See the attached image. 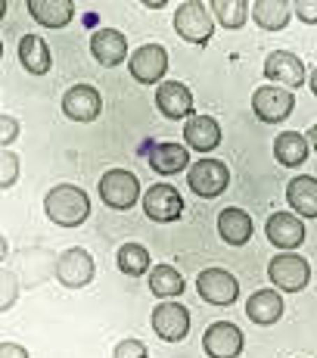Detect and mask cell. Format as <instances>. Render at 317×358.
<instances>
[{
	"label": "cell",
	"instance_id": "cell-1",
	"mask_svg": "<svg viewBox=\"0 0 317 358\" xmlns=\"http://www.w3.org/2000/svg\"><path fill=\"white\" fill-rule=\"evenodd\" d=\"M44 212L57 228H81L91 218V199L78 184H57L47 190Z\"/></svg>",
	"mask_w": 317,
	"mask_h": 358
},
{
	"label": "cell",
	"instance_id": "cell-2",
	"mask_svg": "<svg viewBox=\"0 0 317 358\" xmlns=\"http://www.w3.org/2000/svg\"><path fill=\"white\" fill-rule=\"evenodd\" d=\"M175 31L181 34L187 44H199L205 47L215 34V16L202 0H187V3L177 6L175 13Z\"/></svg>",
	"mask_w": 317,
	"mask_h": 358
},
{
	"label": "cell",
	"instance_id": "cell-3",
	"mask_svg": "<svg viewBox=\"0 0 317 358\" xmlns=\"http://www.w3.org/2000/svg\"><path fill=\"white\" fill-rule=\"evenodd\" d=\"M100 199L115 212L134 209L137 199H143L140 194V178L128 169H109L100 178Z\"/></svg>",
	"mask_w": 317,
	"mask_h": 358
},
{
	"label": "cell",
	"instance_id": "cell-4",
	"mask_svg": "<svg viewBox=\"0 0 317 358\" xmlns=\"http://www.w3.org/2000/svg\"><path fill=\"white\" fill-rule=\"evenodd\" d=\"M267 278L280 293H299L311 280V265L299 252H277L267 262Z\"/></svg>",
	"mask_w": 317,
	"mask_h": 358
},
{
	"label": "cell",
	"instance_id": "cell-5",
	"mask_svg": "<svg viewBox=\"0 0 317 358\" xmlns=\"http://www.w3.org/2000/svg\"><path fill=\"white\" fill-rule=\"evenodd\" d=\"M187 187L202 199H215L230 187V169L221 159H199L187 171Z\"/></svg>",
	"mask_w": 317,
	"mask_h": 358
},
{
	"label": "cell",
	"instance_id": "cell-6",
	"mask_svg": "<svg viewBox=\"0 0 317 358\" xmlns=\"http://www.w3.org/2000/svg\"><path fill=\"white\" fill-rule=\"evenodd\" d=\"M196 293L209 306L224 308L239 299V280L227 268H205V271L196 274Z\"/></svg>",
	"mask_w": 317,
	"mask_h": 358
},
{
	"label": "cell",
	"instance_id": "cell-7",
	"mask_svg": "<svg viewBox=\"0 0 317 358\" xmlns=\"http://www.w3.org/2000/svg\"><path fill=\"white\" fill-rule=\"evenodd\" d=\"M128 72L137 85H165L168 72V50L162 44H143L131 53Z\"/></svg>",
	"mask_w": 317,
	"mask_h": 358
},
{
	"label": "cell",
	"instance_id": "cell-8",
	"mask_svg": "<svg viewBox=\"0 0 317 358\" xmlns=\"http://www.w3.org/2000/svg\"><path fill=\"white\" fill-rule=\"evenodd\" d=\"M53 274H57V280L68 290H81V287H87L94 280L96 274V262L87 250H81V246H72V250H66L63 256L57 259V265H53Z\"/></svg>",
	"mask_w": 317,
	"mask_h": 358
},
{
	"label": "cell",
	"instance_id": "cell-9",
	"mask_svg": "<svg viewBox=\"0 0 317 358\" xmlns=\"http://www.w3.org/2000/svg\"><path fill=\"white\" fill-rule=\"evenodd\" d=\"M252 109L261 122L267 125H277V122H286L295 109V97L286 91V87H277V85H261L255 87L252 94Z\"/></svg>",
	"mask_w": 317,
	"mask_h": 358
},
{
	"label": "cell",
	"instance_id": "cell-10",
	"mask_svg": "<svg viewBox=\"0 0 317 358\" xmlns=\"http://www.w3.org/2000/svg\"><path fill=\"white\" fill-rule=\"evenodd\" d=\"M243 346H246L243 330L230 324V321H215L202 334V349L209 358H239Z\"/></svg>",
	"mask_w": 317,
	"mask_h": 358
},
{
	"label": "cell",
	"instance_id": "cell-11",
	"mask_svg": "<svg viewBox=\"0 0 317 358\" xmlns=\"http://www.w3.org/2000/svg\"><path fill=\"white\" fill-rule=\"evenodd\" d=\"M153 330L162 343H181L190 334V308L181 302H158L153 312Z\"/></svg>",
	"mask_w": 317,
	"mask_h": 358
},
{
	"label": "cell",
	"instance_id": "cell-12",
	"mask_svg": "<svg viewBox=\"0 0 317 358\" xmlns=\"http://www.w3.org/2000/svg\"><path fill=\"white\" fill-rule=\"evenodd\" d=\"M265 78L277 87H302L305 85V63H302L295 53L289 50H274L265 57V66H261Z\"/></svg>",
	"mask_w": 317,
	"mask_h": 358
},
{
	"label": "cell",
	"instance_id": "cell-13",
	"mask_svg": "<svg viewBox=\"0 0 317 358\" xmlns=\"http://www.w3.org/2000/svg\"><path fill=\"white\" fill-rule=\"evenodd\" d=\"M265 237L267 243H274L277 250L293 252L305 243V222L295 212H274L265 222Z\"/></svg>",
	"mask_w": 317,
	"mask_h": 358
},
{
	"label": "cell",
	"instance_id": "cell-14",
	"mask_svg": "<svg viewBox=\"0 0 317 358\" xmlns=\"http://www.w3.org/2000/svg\"><path fill=\"white\" fill-rule=\"evenodd\" d=\"M140 203H143V212H147L149 222H158V224L177 222L184 212V199L171 184H153V187L143 194Z\"/></svg>",
	"mask_w": 317,
	"mask_h": 358
},
{
	"label": "cell",
	"instance_id": "cell-15",
	"mask_svg": "<svg viewBox=\"0 0 317 358\" xmlns=\"http://www.w3.org/2000/svg\"><path fill=\"white\" fill-rule=\"evenodd\" d=\"M63 113L72 122H94L103 113V97L94 85H72L63 94Z\"/></svg>",
	"mask_w": 317,
	"mask_h": 358
},
{
	"label": "cell",
	"instance_id": "cell-16",
	"mask_svg": "<svg viewBox=\"0 0 317 358\" xmlns=\"http://www.w3.org/2000/svg\"><path fill=\"white\" fill-rule=\"evenodd\" d=\"M156 106L165 119L171 122H187L193 119V94L184 81H165L156 87Z\"/></svg>",
	"mask_w": 317,
	"mask_h": 358
},
{
	"label": "cell",
	"instance_id": "cell-17",
	"mask_svg": "<svg viewBox=\"0 0 317 358\" xmlns=\"http://www.w3.org/2000/svg\"><path fill=\"white\" fill-rule=\"evenodd\" d=\"M91 53L106 69L121 66L128 59V38L119 29H96L91 34Z\"/></svg>",
	"mask_w": 317,
	"mask_h": 358
},
{
	"label": "cell",
	"instance_id": "cell-18",
	"mask_svg": "<svg viewBox=\"0 0 317 358\" xmlns=\"http://www.w3.org/2000/svg\"><path fill=\"white\" fill-rule=\"evenodd\" d=\"M246 318L258 327H271L283 318V296L280 290H255L246 299Z\"/></svg>",
	"mask_w": 317,
	"mask_h": 358
},
{
	"label": "cell",
	"instance_id": "cell-19",
	"mask_svg": "<svg viewBox=\"0 0 317 358\" xmlns=\"http://www.w3.org/2000/svg\"><path fill=\"white\" fill-rule=\"evenodd\" d=\"M184 143L199 153H212L221 143V125L212 115H193L184 122Z\"/></svg>",
	"mask_w": 317,
	"mask_h": 358
},
{
	"label": "cell",
	"instance_id": "cell-20",
	"mask_svg": "<svg viewBox=\"0 0 317 358\" xmlns=\"http://www.w3.org/2000/svg\"><path fill=\"white\" fill-rule=\"evenodd\" d=\"M252 215L246 209H239V206H227L221 209V215H218V234H221L224 243L230 246H246L252 240Z\"/></svg>",
	"mask_w": 317,
	"mask_h": 358
},
{
	"label": "cell",
	"instance_id": "cell-21",
	"mask_svg": "<svg viewBox=\"0 0 317 358\" xmlns=\"http://www.w3.org/2000/svg\"><path fill=\"white\" fill-rule=\"evenodd\" d=\"M286 203L299 218H317V178L295 175L286 184Z\"/></svg>",
	"mask_w": 317,
	"mask_h": 358
},
{
	"label": "cell",
	"instance_id": "cell-22",
	"mask_svg": "<svg viewBox=\"0 0 317 358\" xmlns=\"http://www.w3.org/2000/svg\"><path fill=\"white\" fill-rule=\"evenodd\" d=\"M147 159H149V169L158 171V175H177V171H184V169L190 171V153H187V147H181V143H171V141L153 143V147H149V153H147Z\"/></svg>",
	"mask_w": 317,
	"mask_h": 358
},
{
	"label": "cell",
	"instance_id": "cell-23",
	"mask_svg": "<svg viewBox=\"0 0 317 358\" xmlns=\"http://www.w3.org/2000/svg\"><path fill=\"white\" fill-rule=\"evenodd\" d=\"M29 13L44 29H66L75 19V0H29Z\"/></svg>",
	"mask_w": 317,
	"mask_h": 358
},
{
	"label": "cell",
	"instance_id": "cell-24",
	"mask_svg": "<svg viewBox=\"0 0 317 358\" xmlns=\"http://www.w3.org/2000/svg\"><path fill=\"white\" fill-rule=\"evenodd\" d=\"M308 153H311V143H308V137L299 134V131H283V134L274 137V156H277V162L286 165V169H302Z\"/></svg>",
	"mask_w": 317,
	"mask_h": 358
},
{
	"label": "cell",
	"instance_id": "cell-25",
	"mask_svg": "<svg viewBox=\"0 0 317 358\" xmlns=\"http://www.w3.org/2000/svg\"><path fill=\"white\" fill-rule=\"evenodd\" d=\"M19 63L29 75H47L53 66V57H50V47L40 34H25L19 41Z\"/></svg>",
	"mask_w": 317,
	"mask_h": 358
},
{
	"label": "cell",
	"instance_id": "cell-26",
	"mask_svg": "<svg viewBox=\"0 0 317 358\" xmlns=\"http://www.w3.org/2000/svg\"><path fill=\"white\" fill-rule=\"evenodd\" d=\"M255 25L265 31H283L293 19V3L289 0H255L252 3Z\"/></svg>",
	"mask_w": 317,
	"mask_h": 358
},
{
	"label": "cell",
	"instance_id": "cell-27",
	"mask_svg": "<svg viewBox=\"0 0 317 358\" xmlns=\"http://www.w3.org/2000/svg\"><path fill=\"white\" fill-rule=\"evenodd\" d=\"M184 287H187L184 284V274L175 265H156L149 271V293L158 296V299H165V302L177 299L184 293Z\"/></svg>",
	"mask_w": 317,
	"mask_h": 358
},
{
	"label": "cell",
	"instance_id": "cell-28",
	"mask_svg": "<svg viewBox=\"0 0 317 358\" xmlns=\"http://www.w3.org/2000/svg\"><path fill=\"white\" fill-rule=\"evenodd\" d=\"M115 265H119V271L128 274V278H143V274L153 271V265H149V250L143 243H121L119 252H115Z\"/></svg>",
	"mask_w": 317,
	"mask_h": 358
},
{
	"label": "cell",
	"instance_id": "cell-29",
	"mask_svg": "<svg viewBox=\"0 0 317 358\" xmlns=\"http://www.w3.org/2000/svg\"><path fill=\"white\" fill-rule=\"evenodd\" d=\"M249 0H212L209 10L215 16V22H221L224 29H243L249 22Z\"/></svg>",
	"mask_w": 317,
	"mask_h": 358
},
{
	"label": "cell",
	"instance_id": "cell-30",
	"mask_svg": "<svg viewBox=\"0 0 317 358\" xmlns=\"http://www.w3.org/2000/svg\"><path fill=\"white\" fill-rule=\"evenodd\" d=\"M0 169H3L0 171V187H3V194H6L19 178V156L13 153V150H3V153H0Z\"/></svg>",
	"mask_w": 317,
	"mask_h": 358
},
{
	"label": "cell",
	"instance_id": "cell-31",
	"mask_svg": "<svg viewBox=\"0 0 317 358\" xmlns=\"http://www.w3.org/2000/svg\"><path fill=\"white\" fill-rule=\"evenodd\" d=\"M16 296H19V280H16V274H13L10 268H3V299H0V312L13 308Z\"/></svg>",
	"mask_w": 317,
	"mask_h": 358
},
{
	"label": "cell",
	"instance_id": "cell-32",
	"mask_svg": "<svg viewBox=\"0 0 317 358\" xmlns=\"http://www.w3.org/2000/svg\"><path fill=\"white\" fill-rule=\"evenodd\" d=\"M112 358H149V349L143 346L140 340H121L119 346H115Z\"/></svg>",
	"mask_w": 317,
	"mask_h": 358
},
{
	"label": "cell",
	"instance_id": "cell-33",
	"mask_svg": "<svg viewBox=\"0 0 317 358\" xmlns=\"http://www.w3.org/2000/svg\"><path fill=\"white\" fill-rule=\"evenodd\" d=\"M19 137V119H13V115H0V143H3V150H10V143H16Z\"/></svg>",
	"mask_w": 317,
	"mask_h": 358
},
{
	"label": "cell",
	"instance_id": "cell-34",
	"mask_svg": "<svg viewBox=\"0 0 317 358\" xmlns=\"http://www.w3.org/2000/svg\"><path fill=\"white\" fill-rule=\"evenodd\" d=\"M293 13L302 19L305 25H317V0H295Z\"/></svg>",
	"mask_w": 317,
	"mask_h": 358
},
{
	"label": "cell",
	"instance_id": "cell-35",
	"mask_svg": "<svg viewBox=\"0 0 317 358\" xmlns=\"http://www.w3.org/2000/svg\"><path fill=\"white\" fill-rule=\"evenodd\" d=\"M0 358H31V355H29V349H25L22 343L6 340L3 346H0Z\"/></svg>",
	"mask_w": 317,
	"mask_h": 358
},
{
	"label": "cell",
	"instance_id": "cell-36",
	"mask_svg": "<svg viewBox=\"0 0 317 358\" xmlns=\"http://www.w3.org/2000/svg\"><path fill=\"white\" fill-rule=\"evenodd\" d=\"M308 87H311V94L317 97V66L311 69V72H308Z\"/></svg>",
	"mask_w": 317,
	"mask_h": 358
},
{
	"label": "cell",
	"instance_id": "cell-37",
	"mask_svg": "<svg viewBox=\"0 0 317 358\" xmlns=\"http://www.w3.org/2000/svg\"><path fill=\"white\" fill-rule=\"evenodd\" d=\"M308 143H311V150L317 153V125H311V131H308Z\"/></svg>",
	"mask_w": 317,
	"mask_h": 358
}]
</instances>
